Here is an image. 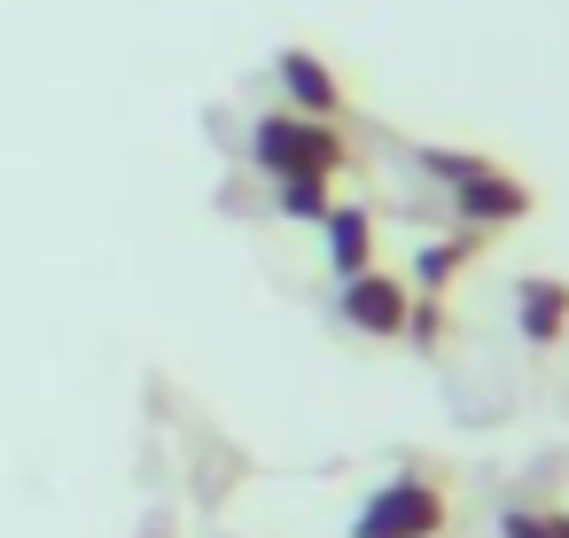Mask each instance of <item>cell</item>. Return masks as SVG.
<instances>
[{
    "label": "cell",
    "mask_w": 569,
    "mask_h": 538,
    "mask_svg": "<svg viewBox=\"0 0 569 538\" xmlns=\"http://www.w3.org/2000/svg\"><path fill=\"white\" fill-rule=\"evenodd\" d=\"M250 157H258V172H273V180H305V172H312V180H336V172L351 165L343 133H336L328 118H297V110L258 118Z\"/></svg>",
    "instance_id": "cell-2"
},
{
    "label": "cell",
    "mask_w": 569,
    "mask_h": 538,
    "mask_svg": "<svg viewBox=\"0 0 569 538\" xmlns=\"http://www.w3.org/2000/svg\"><path fill=\"white\" fill-rule=\"evenodd\" d=\"M499 538H553V522H546V515H530V507H515V515L499 522Z\"/></svg>",
    "instance_id": "cell-11"
},
{
    "label": "cell",
    "mask_w": 569,
    "mask_h": 538,
    "mask_svg": "<svg viewBox=\"0 0 569 538\" xmlns=\"http://www.w3.org/2000/svg\"><path fill=\"white\" fill-rule=\"evenodd\" d=\"M273 188H281V211H289V219H305V227H320V219H328V203H336V196H328V180H312V172H305V180H273Z\"/></svg>",
    "instance_id": "cell-9"
},
{
    "label": "cell",
    "mask_w": 569,
    "mask_h": 538,
    "mask_svg": "<svg viewBox=\"0 0 569 538\" xmlns=\"http://www.w3.org/2000/svg\"><path fill=\"white\" fill-rule=\"evenodd\" d=\"M406 336H413V343H437V336H445V312H437V297H421V305L406 312Z\"/></svg>",
    "instance_id": "cell-10"
},
{
    "label": "cell",
    "mask_w": 569,
    "mask_h": 538,
    "mask_svg": "<svg viewBox=\"0 0 569 538\" xmlns=\"http://www.w3.org/2000/svg\"><path fill=\"white\" fill-rule=\"evenodd\" d=\"M437 530H445V491L429 476H390L351 522V538H437Z\"/></svg>",
    "instance_id": "cell-3"
},
{
    "label": "cell",
    "mask_w": 569,
    "mask_h": 538,
    "mask_svg": "<svg viewBox=\"0 0 569 538\" xmlns=\"http://www.w3.org/2000/svg\"><path fill=\"white\" fill-rule=\"evenodd\" d=\"M515 320L530 343H561L569 336V281H522L515 289Z\"/></svg>",
    "instance_id": "cell-7"
},
{
    "label": "cell",
    "mask_w": 569,
    "mask_h": 538,
    "mask_svg": "<svg viewBox=\"0 0 569 538\" xmlns=\"http://www.w3.org/2000/svg\"><path fill=\"white\" fill-rule=\"evenodd\" d=\"M546 522H553V538H569V515H546Z\"/></svg>",
    "instance_id": "cell-12"
},
{
    "label": "cell",
    "mask_w": 569,
    "mask_h": 538,
    "mask_svg": "<svg viewBox=\"0 0 569 538\" xmlns=\"http://www.w3.org/2000/svg\"><path fill=\"white\" fill-rule=\"evenodd\" d=\"M336 312H343V328H359V336H406V312H413V289L367 266V273H351V281L336 289Z\"/></svg>",
    "instance_id": "cell-4"
},
{
    "label": "cell",
    "mask_w": 569,
    "mask_h": 538,
    "mask_svg": "<svg viewBox=\"0 0 569 538\" xmlns=\"http://www.w3.org/2000/svg\"><path fill=\"white\" fill-rule=\"evenodd\" d=\"M320 235H328V266H336L343 281L375 266V219H367L359 203H328V219H320Z\"/></svg>",
    "instance_id": "cell-6"
},
{
    "label": "cell",
    "mask_w": 569,
    "mask_h": 538,
    "mask_svg": "<svg viewBox=\"0 0 569 538\" xmlns=\"http://www.w3.org/2000/svg\"><path fill=\"white\" fill-rule=\"evenodd\" d=\"M273 79H281V94H289V110L297 118H343V87H336V71L312 56V48H289L281 63H273Z\"/></svg>",
    "instance_id": "cell-5"
},
{
    "label": "cell",
    "mask_w": 569,
    "mask_h": 538,
    "mask_svg": "<svg viewBox=\"0 0 569 538\" xmlns=\"http://www.w3.org/2000/svg\"><path fill=\"white\" fill-rule=\"evenodd\" d=\"M476 250H483V235H476V227H460V235H445V242H429V250L413 258V281L437 297V289H445V281H452V273H460Z\"/></svg>",
    "instance_id": "cell-8"
},
{
    "label": "cell",
    "mask_w": 569,
    "mask_h": 538,
    "mask_svg": "<svg viewBox=\"0 0 569 538\" xmlns=\"http://www.w3.org/2000/svg\"><path fill=\"white\" fill-rule=\"evenodd\" d=\"M421 172H429V180H445V196H452L460 227H476V235H491V227H515V219L530 211V188H522L515 172H499L491 157L421 149Z\"/></svg>",
    "instance_id": "cell-1"
}]
</instances>
